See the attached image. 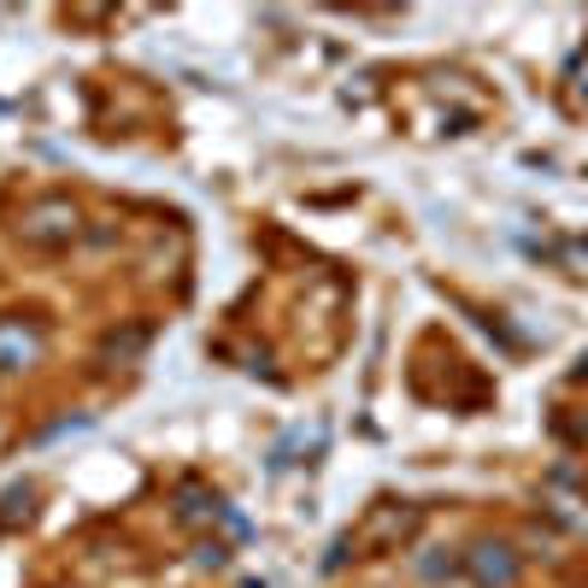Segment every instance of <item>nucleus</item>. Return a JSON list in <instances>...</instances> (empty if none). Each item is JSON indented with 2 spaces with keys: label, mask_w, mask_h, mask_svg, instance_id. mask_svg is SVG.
I'll return each instance as SVG.
<instances>
[{
  "label": "nucleus",
  "mask_w": 588,
  "mask_h": 588,
  "mask_svg": "<svg viewBox=\"0 0 588 588\" xmlns=\"http://www.w3.org/2000/svg\"><path fill=\"white\" fill-rule=\"evenodd\" d=\"M418 530V507H401V500H383V507H371V518L360 530H347L342 541L330 548V571H342L347 559H371V553H401V541H412Z\"/></svg>",
  "instance_id": "nucleus-1"
},
{
  "label": "nucleus",
  "mask_w": 588,
  "mask_h": 588,
  "mask_svg": "<svg viewBox=\"0 0 588 588\" xmlns=\"http://www.w3.org/2000/svg\"><path fill=\"white\" fill-rule=\"evenodd\" d=\"M18 229H24V242H36V247H59V242L77 236V206L59 200V195L53 200H36V206H24Z\"/></svg>",
  "instance_id": "nucleus-2"
},
{
  "label": "nucleus",
  "mask_w": 588,
  "mask_h": 588,
  "mask_svg": "<svg viewBox=\"0 0 588 588\" xmlns=\"http://www.w3.org/2000/svg\"><path fill=\"white\" fill-rule=\"evenodd\" d=\"M465 571L477 588H512L518 582V553L507 548V541H477V548L465 553Z\"/></svg>",
  "instance_id": "nucleus-3"
},
{
  "label": "nucleus",
  "mask_w": 588,
  "mask_h": 588,
  "mask_svg": "<svg viewBox=\"0 0 588 588\" xmlns=\"http://www.w3.org/2000/svg\"><path fill=\"white\" fill-rule=\"evenodd\" d=\"M36 353V330H24V318L0 324V371H18Z\"/></svg>",
  "instance_id": "nucleus-4"
},
{
  "label": "nucleus",
  "mask_w": 588,
  "mask_h": 588,
  "mask_svg": "<svg viewBox=\"0 0 588 588\" xmlns=\"http://www.w3.org/2000/svg\"><path fill=\"white\" fill-rule=\"evenodd\" d=\"M177 500H183V523H206V518H224L229 530H242V523L229 518V507H224V500H218V494H206V489H195V482H188V489H183Z\"/></svg>",
  "instance_id": "nucleus-5"
},
{
  "label": "nucleus",
  "mask_w": 588,
  "mask_h": 588,
  "mask_svg": "<svg viewBox=\"0 0 588 588\" xmlns=\"http://www.w3.org/2000/svg\"><path fill=\"white\" fill-rule=\"evenodd\" d=\"M30 512H36V489H7V500H0V523L18 530V523H30Z\"/></svg>",
  "instance_id": "nucleus-6"
},
{
  "label": "nucleus",
  "mask_w": 588,
  "mask_h": 588,
  "mask_svg": "<svg viewBox=\"0 0 588 588\" xmlns=\"http://www.w3.org/2000/svg\"><path fill=\"white\" fill-rule=\"evenodd\" d=\"M141 347H147V330H130L124 342L112 335V342H107V360H130V353H141Z\"/></svg>",
  "instance_id": "nucleus-7"
},
{
  "label": "nucleus",
  "mask_w": 588,
  "mask_h": 588,
  "mask_svg": "<svg viewBox=\"0 0 588 588\" xmlns=\"http://www.w3.org/2000/svg\"><path fill=\"white\" fill-rule=\"evenodd\" d=\"M200 565H224V548H218V541H200Z\"/></svg>",
  "instance_id": "nucleus-8"
}]
</instances>
